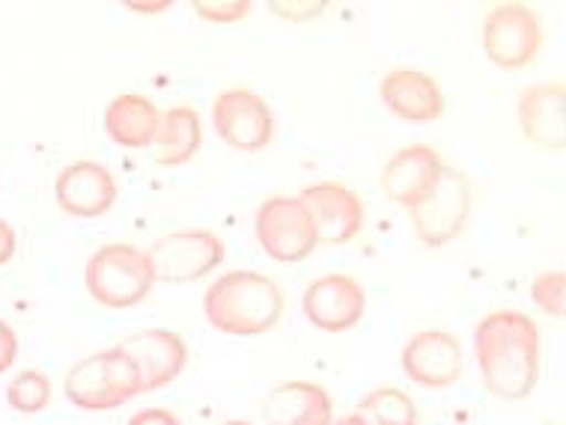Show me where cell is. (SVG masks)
<instances>
[{
  "label": "cell",
  "instance_id": "cell-19",
  "mask_svg": "<svg viewBox=\"0 0 566 425\" xmlns=\"http://www.w3.org/2000/svg\"><path fill=\"white\" fill-rule=\"evenodd\" d=\"M161 114L147 96L126 93L117 96L105 110V131L123 149H147L156 140Z\"/></svg>",
  "mask_w": 566,
  "mask_h": 425
},
{
  "label": "cell",
  "instance_id": "cell-11",
  "mask_svg": "<svg viewBox=\"0 0 566 425\" xmlns=\"http://www.w3.org/2000/svg\"><path fill=\"white\" fill-rule=\"evenodd\" d=\"M119 351H126V358L135 363L144 393L174 384L188 363L186 339L165 328L137 330L119 342Z\"/></svg>",
  "mask_w": 566,
  "mask_h": 425
},
{
  "label": "cell",
  "instance_id": "cell-22",
  "mask_svg": "<svg viewBox=\"0 0 566 425\" xmlns=\"http://www.w3.org/2000/svg\"><path fill=\"white\" fill-rule=\"evenodd\" d=\"M7 402L19 414H42L51 405V381L36 369H28L10 381L7 386Z\"/></svg>",
  "mask_w": 566,
  "mask_h": 425
},
{
  "label": "cell",
  "instance_id": "cell-31",
  "mask_svg": "<svg viewBox=\"0 0 566 425\" xmlns=\"http://www.w3.org/2000/svg\"><path fill=\"white\" fill-rule=\"evenodd\" d=\"M221 425H251V423H242V419H227V423H221Z\"/></svg>",
  "mask_w": 566,
  "mask_h": 425
},
{
  "label": "cell",
  "instance_id": "cell-10",
  "mask_svg": "<svg viewBox=\"0 0 566 425\" xmlns=\"http://www.w3.org/2000/svg\"><path fill=\"white\" fill-rule=\"evenodd\" d=\"M302 309L323 333H346L367 312V291L349 274H325L304 289Z\"/></svg>",
  "mask_w": 566,
  "mask_h": 425
},
{
  "label": "cell",
  "instance_id": "cell-16",
  "mask_svg": "<svg viewBox=\"0 0 566 425\" xmlns=\"http://www.w3.org/2000/svg\"><path fill=\"white\" fill-rule=\"evenodd\" d=\"M518 128L527 144L546 152L566 149V89L564 84H537L522 93L516 107Z\"/></svg>",
  "mask_w": 566,
  "mask_h": 425
},
{
  "label": "cell",
  "instance_id": "cell-7",
  "mask_svg": "<svg viewBox=\"0 0 566 425\" xmlns=\"http://www.w3.org/2000/svg\"><path fill=\"white\" fill-rule=\"evenodd\" d=\"M256 242L274 262H304L316 247V226L298 196H272L260 205L254 221Z\"/></svg>",
  "mask_w": 566,
  "mask_h": 425
},
{
  "label": "cell",
  "instance_id": "cell-13",
  "mask_svg": "<svg viewBox=\"0 0 566 425\" xmlns=\"http://www.w3.org/2000/svg\"><path fill=\"white\" fill-rule=\"evenodd\" d=\"M402 372L427 390H444L462 378V346L448 330H420L402 348Z\"/></svg>",
  "mask_w": 566,
  "mask_h": 425
},
{
  "label": "cell",
  "instance_id": "cell-8",
  "mask_svg": "<svg viewBox=\"0 0 566 425\" xmlns=\"http://www.w3.org/2000/svg\"><path fill=\"white\" fill-rule=\"evenodd\" d=\"M156 283H195L224 262V242L209 230L167 232L149 247Z\"/></svg>",
  "mask_w": 566,
  "mask_h": 425
},
{
  "label": "cell",
  "instance_id": "cell-1",
  "mask_svg": "<svg viewBox=\"0 0 566 425\" xmlns=\"http://www.w3.org/2000/svg\"><path fill=\"white\" fill-rule=\"evenodd\" d=\"M474 354L492 396L522 402L539 381V328L518 309H499L474 328Z\"/></svg>",
  "mask_w": 566,
  "mask_h": 425
},
{
  "label": "cell",
  "instance_id": "cell-18",
  "mask_svg": "<svg viewBox=\"0 0 566 425\" xmlns=\"http://www.w3.org/2000/svg\"><path fill=\"white\" fill-rule=\"evenodd\" d=\"M263 419L265 425H332L334 402L313 381H286L265 396Z\"/></svg>",
  "mask_w": 566,
  "mask_h": 425
},
{
  "label": "cell",
  "instance_id": "cell-5",
  "mask_svg": "<svg viewBox=\"0 0 566 425\" xmlns=\"http://www.w3.org/2000/svg\"><path fill=\"white\" fill-rule=\"evenodd\" d=\"M543 45L539 15L525 3H499L483 19V51L492 66L518 72L531 66Z\"/></svg>",
  "mask_w": 566,
  "mask_h": 425
},
{
  "label": "cell",
  "instance_id": "cell-3",
  "mask_svg": "<svg viewBox=\"0 0 566 425\" xmlns=\"http://www.w3.org/2000/svg\"><path fill=\"white\" fill-rule=\"evenodd\" d=\"M90 298L108 309L137 307L156 286V270L149 253L135 244H105L98 247L84 270Z\"/></svg>",
  "mask_w": 566,
  "mask_h": 425
},
{
  "label": "cell",
  "instance_id": "cell-14",
  "mask_svg": "<svg viewBox=\"0 0 566 425\" xmlns=\"http://www.w3.org/2000/svg\"><path fill=\"white\" fill-rule=\"evenodd\" d=\"M54 196L66 214L93 221V217H102L114 209L119 188L108 167L96 164V161H75L57 176Z\"/></svg>",
  "mask_w": 566,
  "mask_h": 425
},
{
  "label": "cell",
  "instance_id": "cell-26",
  "mask_svg": "<svg viewBox=\"0 0 566 425\" xmlns=\"http://www.w3.org/2000/svg\"><path fill=\"white\" fill-rule=\"evenodd\" d=\"M272 10L293 21H311L325 10V3H272Z\"/></svg>",
  "mask_w": 566,
  "mask_h": 425
},
{
  "label": "cell",
  "instance_id": "cell-12",
  "mask_svg": "<svg viewBox=\"0 0 566 425\" xmlns=\"http://www.w3.org/2000/svg\"><path fill=\"white\" fill-rule=\"evenodd\" d=\"M302 205L311 214L319 244H349L364 230V203L340 182H319L304 188Z\"/></svg>",
  "mask_w": 566,
  "mask_h": 425
},
{
  "label": "cell",
  "instance_id": "cell-20",
  "mask_svg": "<svg viewBox=\"0 0 566 425\" xmlns=\"http://www.w3.org/2000/svg\"><path fill=\"white\" fill-rule=\"evenodd\" d=\"M203 144V126H200V116L195 107H170L167 114H161L158 123L156 140H153V158L161 167H179L191 161Z\"/></svg>",
  "mask_w": 566,
  "mask_h": 425
},
{
  "label": "cell",
  "instance_id": "cell-30",
  "mask_svg": "<svg viewBox=\"0 0 566 425\" xmlns=\"http://www.w3.org/2000/svg\"><path fill=\"white\" fill-rule=\"evenodd\" d=\"M332 425H364V419L358 414H346L340 416V419H334Z\"/></svg>",
  "mask_w": 566,
  "mask_h": 425
},
{
  "label": "cell",
  "instance_id": "cell-17",
  "mask_svg": "<svg viewBox=\"0 0 566 425\" xmlns=\"http://www.w3.org/2000/svg\"><path fill=\"white\" fill-rule=\"evenodd\" d=\"M379 93L385 107L406 123H436L444 114L441 84L420 68H394L381 77Z\"/></svg>",
  "mask_w": 566,
  "mask_h": 425
},
{
  "label": "cell",
  "instance_id": "cell-29",
  "mask_svg": "<svg viewBox=\"0 0 566 425\" xmlns=\"http://www.w3.org/2000/svg\"><path fill=\"white\" fill-rule=\"evenodd\" d=\"M167 7H170L167 0H156V3H126V10L144 12V15H149V12H161V10H167Z\"/></svg>",
  "mask_w": 566,
  "mask_h": 425
},
{
  "label": "cell",
  "instance_id": "cell-6",
  "mask_svg": "<svg viewBox=\"0 0 566 425\" xmlns=\"http://www.w3.org/2000/svg\"><path fill=\"white\" fill-rule=\"evenodd\" d=\"M471 182L469 176L444 164L439 184L427 200H420L411 212V226L427 247H444L462 235L471 217Z\"/></svg>",
  "mask_w": 566,
  "mask_h": 425
},
{
  "label": "cell",
  "instance_id": "cell-24",
  "mask_svg": "<svg viewBox=\"0 0 566 425\" xmlns=\"http://www.w3.org/2000/svg\"><path fill=\"white\" fill-rule=\"evenodd\" d=\"M254 10L251 0H197L195 12L203 21H212V24H235V21H244Z\"/></svg>",
  "mask_w": 566,
  "mask_h": 425
},
{
  "label": "cell",
  "instance_id": "cell-23",
  "mask_svg": "<svg viewBox=\"0 0 566 425\" xmlns=\"http://www.w3.org/2000/svg\"><path fill=\"white\" fill-rule=\"evenodd\" d=\"M531 298L546 316L564 319L566 316V277L564 270H543L537 280L531 283Z\"/></svg>",
  "mask_w": 566,
  "mask_h": 425
},
{
  "label": "cell",
  "instance_id": "cell-9",
  "mask_svg": "<svg viewBox=\"0 0 566 425\" xmlns=\"http://www.w3.org/2000/svg\"><path fill=\"white\" fill-rule=\"evenodd\" d=\"M212 123L218 137L239 152H260L272 144L274 116L272 107L254 89H227L212 105Z\"/></svg>",
  "mask_w": 566,
  "mask_h": 425
},
{
  "label": "cell",
  "instance_id": "cell-4",
  "mask_svg": "<svg viewBox=\"0 0 566 425\" xmlns=\"http://www.w3.org/2000/svg\"><path fill=\"white\" fill-rule=\"evenodd\" d=\"M63 393L81 411H114L144 393L135 363L119 346L90 354L66 372Z\"/></svg>",
  "mask_w": 566,
  "mask_h": 425
},
{
  "label": "cell",
  "instance_id": "cell-28",
  "mask_svg": "<svg viewBox=\"0 0 566 425\" xmlns=\"http://www.w3.org/2000/svg\"><path fill=\"white\" fill-rule=\"evenodd\" d=\"M12 256H15V230H12V223L0 217V265H7Z\"/></svg>",
  "mask_w": 566,
  "mask_h": 425
},
{
  "label": "cell",
  "instance_id": "cell-25",
  "mask_svg": "<svg viewBox=\"0 0 566 425\" xmlns=\"http://www.w3.org/2000/svg\"><path fill=\"white\" fill-rule=\"evenodd\" d=\"M15 358H19V337H15L10 321L0 319V375L10 372Z\"/></svg>",
  "mask_w": 566,
  "mask_h": 425
},
{
  "label": "cell",
  "instance_id": "cell-15",
  "mask_svg": "<svg viewBox=\"0 0 566 425\" xmlns=\"http://www.w3.org/2000/svg\"><path fill=\"white\" fill-rule=\"evenodd\" d=\"M441 170H444V161H441L439 149H432L427 144H411L385 164V170H381V193L391 203L415 209L439 184Z\"/></svg>",
  "mask_w": 566,
  "mask_h": 425
},
{
  "label": "cell",
  "instance_id": "cell-21",
  "mask_svg": "<svg viewBox=\"0 0 566 425\" xmlns=\"http://www.w3.org/2000/svg\"><path fill=\"white\" fill-rule=\"evenodd\" d=\"M355 414L364 425H418V407L397 386H379L358 402Z\"/></svg>",
  "mask_w": 566,
  "mask_h": 425
},
{
  "label": "cell",
  "instance_id": "cell-2",
  "mask_svg": "<svg viewBox=\"0 0 566 425\" xmlns=\"http://www.w3.org/2000/svg\"><path fill=\"white\" fill-rule=\"evenodd\" d=\"M206 321L227 337H260L281 321V286L260 270H230L203 295Z\"/></svg>",
  "mask_w": 566,
  "mask_h": 425
},
{
  "label": "cell",
  "instance_id": "cell-27",
  "mask_svg": "<svg viewBox=\"0 0 566 425\" xmlns=\"http://www.w3.org/2000/svg\"><path fill=\"white\" fill-rule=\"evenodd\" d=\"M126 425H182L176 419V414L165 411V407H144V411H137Z\"/></svg>",
  "mask_w": 566,
  "mask_h": 425
}]
</instances>
